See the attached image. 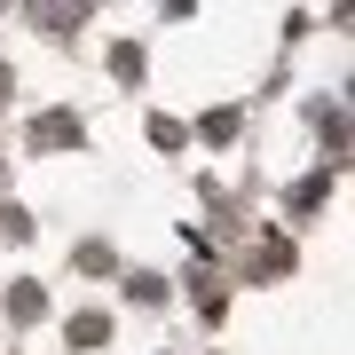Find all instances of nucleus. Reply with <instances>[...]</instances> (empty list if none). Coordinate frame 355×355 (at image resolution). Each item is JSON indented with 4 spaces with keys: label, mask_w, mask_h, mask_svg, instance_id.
I'll use <instances>...</instances> for the list:
<instances>
[{
    "label": "nucleus",
    "mask_w": 355,
    "mask_h": 355,
    "mask_svg": "<svg viewBox=\"0 0 355 355\" xmlns=\"http://www.w3.org/2000/svg\"><path fill=\"white\" fill-rule=\"evenodd\" d=\"M87 142V127H79L71 111H48V119H32V150H79Z\"/></svg>",
    "instance_id": "1"
},
{
    "label": "nucleus",
    "mask_w": 355,
    "mask_h": 355,
    "mask_svg": "<svg viewBox=\"0 0 355 355\" xmlns=\"http://www.w3.org/2000/svg\"><path fill=\"white\" fill-rule=\"evenodd\" d=\"M8 316H16V324H40V316H48V292H40L32 277H24V284H8Z\"/></svg>",
    "instance_id": "2"
},
{
    "label": "nucleus",
    "mask_w": 355,
    "mask_h": 355,
    "mask_svg": "<svg viewBox=\"0 0 355 355\" xmlns=\"http://www.w3.org/2000/svg\"><path fill=\"white\" fill-rule=\"evenodd\" d=\"M103 340H111V316H95V308L71 316V347H103Z\"/></svg>",
    "instance_id": "3"
},
{
    "label": "nucleus",
    "mask_w": 355,
    "mask_h": 355,
    "mask_svg": "<svg viewBox=\"0 0 355 355\" xmlns=\"http://www.w3.org/2000/svg\"><path fill=\"white\" fill-rule=\"evenodd\" d=\"M277 268H292V245H284V237H268L261 253H253V277H277Z\"/></svg>",
    "instance_id": "4"
},
{
    "label": "nucleus",
    "mask_w": 355,
    "mask_h": 355,
    "mask_svg": "<svg viewBox=\"0 0 355 355\" xmlns=\"http://www.w3.org/2000/svg\"><path fill=\"white\" fill-rule=\"evenodd\" d=\"M32 16H40V24H48V32H71V24H79V16H87V8H32Z\"/></svg>",
    "instance_id": "5"
},
{
    "label": "nucleus",
    "mask_w": 355,
    "mask_h": 355,
    "mask_svg": "<svg viewBox=\"0 0 355 355\" xmlns=\"http://www.w3.org/2000/svg\"><path fill=\"white\" fill-rule=\"evenodd\" d=\"M0 103H8V64H0Z\"/></svg>",
    "instance_id": "6"
}]
</instances>
